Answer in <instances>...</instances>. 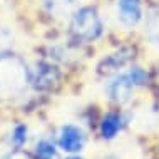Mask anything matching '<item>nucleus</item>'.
Segmentation results:
<instances>
[{"instance_id":"obj_12","label":"nucleus","mask_w":159,"mask_h":159,"mask_svg":"<svg viewBox=\"0 0 159 159\" xmlns=\"http://www.w3.org/2000/svg\"><path fill=\"white\" fill-rule=\"evenodd\" d=\"M12 42V32L5 27H0V52H5Z\"/></svg>"},{"instance_id":"obj_1","label":"nucleus","mask_w":159,"mask_h":159,"mask_svg":"<svg viewBox=\"0 0 159 159\" xmlns=\"http://www.w3.org/2000/svg\"><path fill=\"white\" fill-rule=\"evenodd\" d=\"M32 82V74L22 57L0 52V101L24 96Z\"/></svg>"},{"instance_id":"obj_6","label":"nucleus","mask_w":159,"mask_h":159,"mask_svg":"<svg viewBox=\"0 0 159 159\" xmlns=\"http://www.w3.org/2000/svg\"><path fill=\"white\" fill-rule=\"evenodd\" d=\"M124 124H126V117H124L122 114L111 112V114L104 116V119H102V122H101L102 139H112V137H116V134L124 127Z\"/></svg>"},{"instance_id":"obj_14","label":"nucleus","mask_w":159,"mask_h":159,"mask_svg":"<svg viewBox=\"0 0 159 159\" xmlns=\"http://www.w3.org/2000/svg\"><path fill=\"white\" fill-rule=\"evenodd\" d=\"M66 159H82V157H79V156H70V157H66Z\"/></svg>"},{"instance_id":"obj_3","label":"nucleus","mask_w":159,"mask_h":159,"mask_svg":"<svg viewBox=\"0 0 159 159\" xmlns=\"http://www.w3.org/2000/svg\"><path fill=\"white\" fill-rule=\"evenodd\" d=\"M70 32L80 42H94L104 32V22L96 7H82L74 12Z\"/></svg>"},{"instance_id":"obj_11","label":"nucleus","mask_w":159,"mask_h":159,"mask_svg":"<svg viewBox=\"0 0 159 159\" xmlns=\"http://www.w3.org/2000/svg\"><path fill=\"white\" fill-rule=\"evenodd\" d=\"M27 132L29 129L25 124H17L14 127V131H12V137H10V143L14 144L15 149H20L22 146L27 143Z\"/></svg>"},{"instance_id":"obj_8","label":"nucleus","mask_w":159,"mask_h":159,"mask_svg":"<svg viewBox=\"0 0 159 159\" xmlns=\"http://www.w3.org/2000/svg\"><path fill=\"white\" fill-rule=\"evenodd\" d=\"M37 75H35V82H37V87L40 89H50L54 82H57V70L55 67L49 66V64H40L37 67Z\"/></svg>"},{"instance_id":"obj_2","label":"nucleus","mask_w":159,"mask_h":159,"mask_svg":"<svg viewBox=\"0 0 159 159\" xmlns=\"http://www.w3.org/2000/svg\"><path fill=\"white\" fill-rule=\"evenodd\" d=\"M148 82V74L141 67H131L127 70L117 72L106 84V96L114 104H124L132 97L137 87H143Z\"/></svg>"},{"instance_id":"obj_13","label":"nucleus","mask_w":159,"mask_h":159,"mask_svg":"<svg viewBox=\"0 0 159 159\" xmlns=\"http://www.w3.org/2000/svg\"><path fill=\"white\" fill-rule=\"evenodd\" d=\"M5 159H30L27 154L20 152V151H15V152H10V154H5Z\"/></svg>"},{"instance_id":"obj_10","label":"nucleus","mask_w":159,"mask_h":159,"mask_svg":"<svg viewBox=\"0 0 159 159\" xmlns=\"http://www.w3.org/2000/svg\"><path fill=\"white\" fill-rule=\"evenodd\" d=\"M146 35L152 45L159 47V8L152 12L148 19V27H146Z\"/></svg>"},{"instance_id":"obj_7","label":"nucleus","mask_w":159,"mask_h":159,"mask_svg":"<svg viewBox=\"0 0 159 159\" xmlns=\"http://www.w3.org/2000/svg\"><path fill=\"white\" fill-rule=\"evenodd\" d=\"M79 0H42L45 10L54 17H66L69 15Z\"/></svg>"},{"instance_id":"obj_5","label":"nucleus","mask_w":159,"mask_h":159,"mask_svg":"<svg viewBox=\"0 0 159 159\" xmlns=\"http://www.w3.org/2000/svg\"><path fill=\"white\" fill-rule=\"evenodd\" d=\"M84 144H85V134L79 126L66 124V126L61 127V131H59V146H61V149L74 154L82 151Z\"/></svg>"},{"instance_id":"obj_4","label":"nucleus","mask_w":159,"mask_h":159,"mask_svg":"<svg viewBox=\"0 0 159 159\" xmlns=\"http://www.w3.org/2000/svg\"><path fill=\"white\" fill-rule=\"evenodd\" d=\"M117 22L126 29L136 27L143 20V2L141 0H116Z\"/></svg>"},{"instance_id":"obj_15","label":"nucleus","mask_w":159,"mask_h":159,"mask_svg":"<svg viewBox=\"0 0 159 159\" xmlns=\"http://www.w3.org/2000/svg\"><path fill=\"white\" fill-rule=\"evenodd\" d=\"M0 159H5V156H0Z\"/></svg>"},{"instance_id":"obj_9","label":"nucleus","mask_w":159,"mask_h":159,"mask_svg":"<svg viewBox=\"0 0 159 159\" xmlns=\"http://www.w3.org/2000/svg\"><path fill=\"white\" fill-rule=\"evenodd\" d=\"M35 154L37 159H59L57 149L52 141L49 139H40L35 146Z\"/></svg>"}]
</instances>
